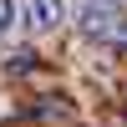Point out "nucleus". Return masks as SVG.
<instances>
[{"label":"nucleus","instance_id":"nucleus-5","mask_svg":"<svg viewBox=\"0 0 127 127\" xmlns=\"http://www.w3.org/2000/svg\"><path fill=\"white\" fill-rule=\"evenodd\" d=\"M10 20H15V5H10V0H0V41H5V31H10Z\"/></svg>","mask_w":127,"mask_h":127},{"label":"nucleus","instance_id":"nucleus-4","mask_svg":"<svg viewBox=\"0 0 127 127\" xmlns=\"http://www.w3.org/2000/svg\"><path fill=\"white\" fill-rule=\"evenodd\" d=\"M66 112H71V107H66V102H61V97H46V107H41V117H56V122H61V117H66Z\"/></svg>","mask_w":127,"mask_h":127},{"label":"nucleus","instance_id":"nucleus-2","mask_svg":"<svg viewBox=\"0 0 127 127\" xmlns=\"http://www.w3.org/2000/svg\"><path fill=\"white\" fill-rule=\"evenodd\" d=\"M15 10H20V26H26L31 36H51V31L66 20V5H61V0H20Z\"/></svg>","mask_w":127,"mask_h":127},{"label":"nucleus","instance_id":"nucleus-1","mask_svg":"<svg viewBox=\"0 0 127 127\" xmlns=\"http://www.w3.org/2000/svg\"><path fill=\"white\" fill-rule=\"evenodd\" d=\"M76 26L92 41H122V31H127L117 0H76Z\"/></svg>","mask_w":127,"mask_h":127},{"label":"nucleus","instance_id":"nucleus-3","mask_svg":"<svg viewBox=\"0 0 127 127\" xmlns=\"http://www.w3.org/2000/svg\"><path fill=\"white\" fill-rule=\"evenodd\" d=\"M5 66H10V71H15V76H26V71H31V66H36V56H31V51H15V56H10V61H5Z\"/></svg>","mask_w":127,"mask_h":127}]
</instances>
